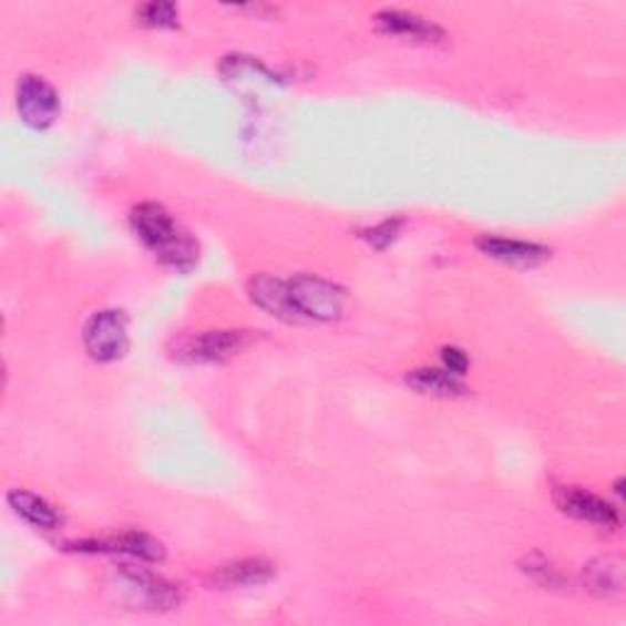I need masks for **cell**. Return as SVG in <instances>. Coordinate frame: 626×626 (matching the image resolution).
<instances>
[{"instance_id": "1", "label": "cell", "mask_w": 626, "mask_h": 626, "mask_svg": "<svg viewBox=\"0 0 626 626\" xmlns=\"http://www.w3.org/2000/svg\"><path fill=\"white\" fill-rule=\"evenodd\" d=\"M133 230L147 250L172 269L188 271L198 259V245L160 204H140L130 214Z\"/></svg>"}, {"instance_id": "2", "label": "cell", "mask_w": 626, "mask_h": 626, "mask_svg": "<svg viewBox=\"0 0 626 626\" xmlns=\"http://www.w3.org/2000/svg\"><path fill=\"white\" fill-rule=\"evenodd\" d=\"M287 281V297L294 324L336 321L346 304V291L314 275H297Z\"/></svg>"}, {"instance_id": "3", "label": "cell", "mask_w": 626, "mask_h": 626, "mask_svg": "<svg viewBox=\"0 0 626 626\" xmlns=\"http://www.w3.org/2000/svg\"><path fill=\"white\" fill-rule=\"evenodd\" d=\"M117 585H121L127 599L133 605L143 609L164 612L179 607L182 602V587L170 583L167 577L152 573L147 568H137V565H121L117 568Z\"/></svg>"}, {"instance_id": "4", "label": "cell", "mask_w": 626, "mask_h": 626, "mask_svg": "<svg viewBox=\"0 0 626 626\" xmlns=\"http://www.w3.org/2000/svg\"><path fill=\"white\" fill-rule=\"evenodd\" d=\"M84 346L96 362L121 360L130 346L125 311L105 309L93 314L84 328Z\"/></svg>"}, {"instance_id": "5", "label": "cell", "mask_w": 626, "mask_h": 626, "mask_svg": "<svg viewBox=\"0 0 626 626\" xmlns=\"http://www.w3.org/2000/svg\"><path fill=\"white\" fill-rule=\"evenodd\" d=\"M253 340L250 330H208L176 342L174 356L186 362H226Z\"/></svg>"}, {"instance_id": "6", "label": "cell", "mask_w": 626, "mask_h": 626, "mask_svg": "<svg viewBox=\"0 0 626 626\" xmlns=\"http://www.w3.org/2000/svg\"><path fill=\"white\" fill-rule=\"evenodd\" d=\"M18 113L34 130L50 127L59 115V96L42 76L25 74L18 81Z\"/></svg>"}, {"instance_id": "7", "label": "cell", "mask_w": 626, "mask_h": 626, "mask_svg": "<svg viewBox=\"0 0 626 626\" xmlns=\"http://www.w3.org/2000/svg\"><path fill=\"white\" fill-rule=\"evenodd\" d=\"M555 504L561 506L563 514H568L573 519H581L599 528H619L622 516L614 510L609 502H605L597 494L587 492L583 488H558L555 490Z\"/></svg>"}, {"instance_id": "8", "label": "cell", "mask_w": 626, "mask_h": 626, "mask_svg": "<svg viewBox=\"0 0 626 626\" xmlns=\"http://www.w3.org/2000/svg\"><path fill=\"white\" fill-rule=\"evenodd\" d=\"M74 551H84V553H125L133 555V558L147 561V563H157L164 558V548L157 538H152L143 531H123V534H115L109 538H99V541H79L72 543Z\"/></svg>"}, {"instance_id": "9", "label": "cell", "mask_w": 626, "mask_h": 626, "mask_svg": "<svg viewBox=\"0 0 626 626\" xmlns=\"http://www.w3.org/2000/svg\"><path fill=\"white\" fill-rule=\"evenodd\" d=\"M478 247L492 259H500V263L506 265H524V267L538 265L551 255L548 247L543 245L514 240V238H500V235H480Z\"/></svg>"}, {"instance_id": "10", "label": "cell", "mask_w": 626, "mask_h": 626, "mask_svg": "<svg viewBox=\"0 0 626 626\" xmlns=\"http://www.w3.org/2000/svg\"><path fill=\"white\" fill-rule=\"evenodd\" d=\"M275 573H277L275 563H269L265 558H243V561L226 563V565H220V568H216L214 575H211V585L220 587V589L255 587V585H265L267 581H271Z\"/></svg>"}, {"instance_id": "11", "label": "cell", "mask_w": 626, "mask_h": 626, "mask_svg": "<svg viewBox=\"0 0 626 626\" xmlns=\"http://www.w3.org/2000/svg\"><path fill=\"white\" fill-rule=\"evenodd\" d=\"M377 28L387 34H399V38H411V40H423V42H439L445 34L443 30L435 25V22L404 13V10H382V13L374 16Z\"/></svg>"}, {"instance_id": "12", "label": "cell", "mask_w": 626, "mask_h": 626, "mask_svg": "<svg viewBox=\"0 0 626 626\" xmlns=\"http://www.w3.org/2000/svg\"><path fill=\"white\" fill-rule=\"evenodd\" d=\"M585 585L599 597H614L624 589V561L619 555H602L585 565Z\"/></svg>"}, {"instance_id": "13", "label": "cell", "mask_w": 626, "mask_h": 626, "mask_svg": "<svg viewBox=\"0 0 626 626\" xmlns=\"http://www.w3.org/2000/svg\"><path fill=\"white\" fill-rule=\"evenodd\" d=\"M8 504L13 506V512L18 516L25 519L28 524L32 526H38V528H44V531H54L59 528V524H62V516H59V512L54 510V506L38 497V494H32L28 490H13L8 494Z\"/></svg>"}, {"instance_id": "14", "label": "cell", "mask_w": 626, "mask_h": 626, "mask_svg": "<svg viewBox=\"0 0 626 626\" xmlns=\"http://www.w3.org/2000/svg\"><path fill=\"white\" fill-rule=\"evenodd\" d=\"M407 384L419 389L423 394H435V397H463L468 387L460 382V377L448 372V370H431V368H419L407 374Z\"/></svg>"}, {"instance_id": "15", "label": "cell", "mask_w": 626, "mask_h": 626, "mask_svg": "<svg viewBox=\"0 0 626 626\" xmlns=\"http://www.w3.org/2000/svg\"><path fill=\"white\" fill-rule=\"evenodd\" d=\"M135 16L147 28H176V25H179V10H176L174 3H164V0H155V3L140 6Z\"/></svg>"}, {"instance_id": "16", "label": "cell", "mask_w": 626, "mask_h": 626, "mask_svg": "<svg viewBox=\"0 0 626 626\" xmlns=\"http://www.w3.org/2000/svg\"><path fill=\"white\" fill-rule=\"evenodd\" d=\"M526 575L534 577V581H538L541 585H546V587H555V585H561V575L558 571L553 568V565L546 561V558H541V555H531V558H526L524 563V568H522Z\"/></svg>"}, {"instance_id": "17", "label": "cell", "mask_w": 626, "mask_h": 626, "mask_svg": "<svg viewBox=\"0 0 626 626\" xmlns=\"http://www.w3.org/2000/svg\"><path fill=\"white\" fill-rule=\"evenodd\" d=\"M401 226H404V220H401V218H387L384 223H380V226H374L370 230H362V238L368 240L370 245H374L377 250H382V247H387L389 243L397 238Z\"/></svg>"}, {"instance_id": "18", "label": "cell", "mask_w": 626, "mask_h": 626, "mask_svg": "<svg viewBox=\"0 0 626 626\" xmlns=\"http://www.w3.org/2000/svg\"><path fill=\"white\" fill-rule=\"evenodd\" d=\"M443 362H445V370L453 372V374H465L470 368V360L463 350L458 348H443Z\"/></svg>"}]
</instances>
